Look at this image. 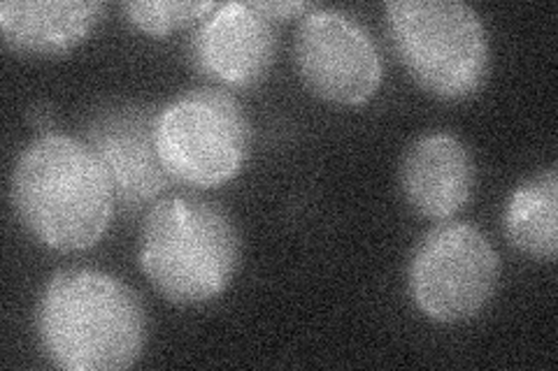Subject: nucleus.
Returning <instances> with one entry per match:
<instances>
[{
    "instance_id": "f8f14e48",
    "label": "nucleus",
    "mask_w": 558,
    "mask_h": 371,
    "mask_svg": "<svg viewBox=\"0 0 558 371\" xmlns=\"http://www.w3.org/2000/svg\"><path fill=\"white\" fill-rule=\"evenodd\" d=\"M505 235L517 251L554 262L558 256V172L547 168L519 184L505 209Z\"/></svg>"
},
{
    "instance_id": "9d476101",
    "label": "nucleus",
    "mask_w": 558,
    "mask_h": 371,
    "mask_svg": "<svg viewBox=\"0 0 558 371\" xmlns=\"http://www.w3.org/2000/svg\"><path fill=\"white\" fill-rule=\"evenodd\" d=\"M400 190L418 217L449 221L473 198V153L449 133L418 137L400 161Z\"/></svg>"
},
{
    "instance_id": "1a4fd4ad",
    "label": "nucleus",
    "mask_w": 558,
    "mask_h": 371,
    "mask_svg": "<svg viewBox=\"0 0 558 371\" xmlns=\"http://www.w3.org/2000/svg\"><path fill=\"white\" fill-rule=\"evenodd\" d=\"M275 22L254 3L217 5L198 24L189 47L201 73L229 88L264 82L275 63Z\"/></svg>"
},
{
    "instance_id": "ddd939ff",
    "label": "nucleus",
    "mask_w": 558,
    "mask_h": 371,
    "mask_svg": "<svg viewBox=\"0 0 558 371\" xmlns=\"http://www.w3.org/2000/svg\"><path fill=\"white\" fill-rule=\"evenodd\" d=\"M215 8L213 0H126L121 3V14L137 30L163 38L168 33L201 24Z\"/></svg>"
},
{
    "instance_id": "f257e3e1",
    "label": "nucleus",
    "mask_w": 558,
    "mask_h": 371,
    "mask_svg": "<svg viewBox=\"0 0 558 371\" xmlns=\"http://www.w3.org/2000/svg\"><path fill=\"white\" fill-rule=\"evenodd\" d=\"M16 219L54 251H84L108 233L114 188L94 149L61 133H45L16 158L10 182Z\"/></svg>"
},
{
    "instance_id": "0eeeda50",
    "label": "nucleus",
    "mask_w": 558,
    "mask_h": 371,
    "mask_svg": "<svg viewBox=\"0 0 558 371\" xmlns=\"http://www.w3.org/2000/svg\"><path fill=\"white\" fill-rule=\"evenodd\" d=\"M295 65L310 91L333 104L368 102L384 65L371 33L336 10H312L295 33Z\"/></svg>"
},
{
    "instance_id": "20e7f679",
    "label": "nucleus",
    "mask_w": 558,
    "mask_h": 371,
    "mask_svg": "<svg viewBox=\"0 0 558 371\" xmlns=\"http://www.w3.org/2000/svg\"><path fill=\"white\" fill-rule=\"evenodd\" d=\"M398 59L440 100L473 98L492 67L482 16L459 0H393L384 5Z\"/></svg>"
},
{
    "instance_id": "39448f33",
    "label": "nucleus",
    "mask_w": 558,
    "mask_h": 371,
    "mask_svg": "<svg viewBox=\"0 0 558 371\" xmlns=\"http://www.w3.org/2000/svg\"><path fill=\"white\" fill-rule=\"evenodd\" d=\"M156 147L172 182L215 188L235 180L247 165L252 123L231 94L194 88L161 110Z\"/></svg>"
},
{
    "instance_id": "f03ea898",
    "label": "nucleus",
    "mask_w": 558,
    "mask_h": 371,
    "mask_svg": "<svg viewBox=\"0 0 558 371\" xmlns=\"http://www.w3.org/2000/svg\"><path fill=\"white\" fill-rule=\"evenodd\" d=\"M38 339L65 371H121L145 350L147 313L124 281L98 270H63L38 305Z\"/></svg>"
},
{
    "instance_id": "7ed1b4c3",
    "label": "nucleus",
    "mask_w": 558,
    "mask_h": 371,
    "mask_svg": "<svg viewBox=\"0 0 558 371\" xmlns=\"http://www.w3.org/2000/svg\"><path fill=\"white\" fill-rule=\"evenodd\" d=\"M140 268L168 302H213L229 290L240 268L235 221L209 200H161L140 233Z\"/></svg>"
},
{
    "instance_id": "423d86ee",
    "label": "nucleus",
    "mask_w": 558,
    "mask_h": 371,
    "mask_svg": "<svg viewBox=\"0 0 558 371\" xmlns=\"http://www.w3.org/2000/svg\"><path fill=\"white\" fill-rule=\"evenodd\" d=\"M408 279L416 309L430 321L463 323L492 302L500 260L475 225L445 221L418 239Z\"/></svg>"
},
{
    "instance_id": "6e6552de",
    "label": "nucleus",
    "mask_w": 558,
    "mask_h": 371,
    "mask_svg": "<svg viewBox=\"0 0 558 371\" xmlns=\"http://www.w3.org/2000/svg\"><path fill=\"white\" fill-rule=\"evenodd\" d=\"M159 114L161 110L147 104H110L84 126V143L108 172L117 205L124 211L145 209L172 182L156 147Z\"/></svg>"
},
{
    "instance_id": "4468645a",
    "label": "nucleus",
    "mask_w": 558,
    "mask_h": 371,
    "mask_svg": "<svg viewBox=\"0 0 558 371\" xmlns=\"http://www.w3.org/2000/svg\"><path fill=\"white\" fill-rule=\"evenodd\" d=\"M254 5L264 14H268L272 22H277V20L287 22V20H293V16H301L305 12L317 10V5L303 3V0H299V3H254Z\"/></svg>"
},
{
    "instance_id": "9b49d317",
    "label": "nucleus",
    "mask_w": 558,
    "mask_h": 371,
    "mask_svg": "<svg viewBox=\"0 0 558 371\" xmlns=\"http://www.w3.org/2000/svg\"><path fill=\"white\" fill-rule=\"evenodd\" d=\"M105 12L100 0H5L0 33L5 47L20 54L59 57L89 38Z\"/></svg>"
}]
</instances>
